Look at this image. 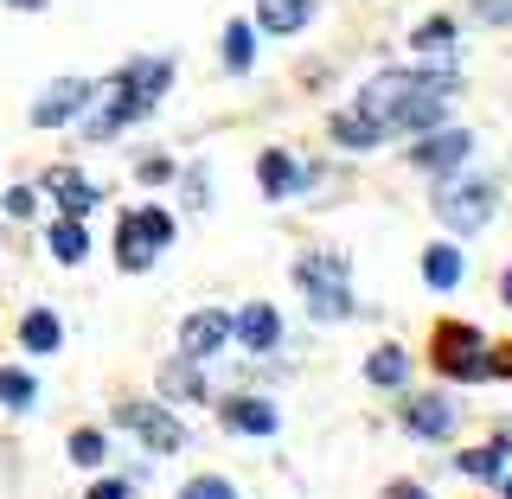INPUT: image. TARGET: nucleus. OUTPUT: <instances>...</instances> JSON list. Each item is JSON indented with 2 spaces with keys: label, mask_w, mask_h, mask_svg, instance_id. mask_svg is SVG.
I'll use <instances>...</instances> for the list:
<instances>
[{
  "label": "nucleus",
  "mask_w": 512,
  "mask_h": 499,
  "mask_svg": "<svg viewBox=\"0 0 512 499\" xmlns=\"http://www.w3.org/2000/svg\"><path fill=\"white\" fill-rule=\"evenodd\" d=\"M455 90H461V71H378L372 84L352 96V116L372 122L378 141L429 135V128H442V109Z\"/></svg>",
  "instance_id": "obj_1"
},
{
  "label": "nucleus",
  "mask_w": 512,
  "mask_h": 499,
  "mask_svg": "<svg viewBox=\"0 0 512 499\" xmlns=\"http://www.w3.org/2000/svg\"><path fill=\"white\" fill-rule=\"evenodd\" d=\"M167 84H173V64H167V58H135V64H122V71L103 84V96H96V116L84 122V135H90V141L122 135L128 122H141V116L160 103V96H167Z\"/></svg>",
  "instance_id": "obj_2"
},
{
  "label": "nucleus",
  "mask_w": 512,
  "mask_h": 499,
  "mask_svg": "<svg viewBox=\"0 0 512 499\" xmlns=\"http://www.w3.org/2000/svg\"><path fill=\"white\" fill-rule=\"evenodd\" d=\"M346 256H333V250H320V256H301L295 263V288L308 295V308L320 320H346L352 314V295H346Z\"/></svg>",
  "instance_id": "obj_3"
},
{
  "label": "nucleus",
  "mask_w": 512,
  "mask_h": 499,
  "mask_svg": "<svg viewBox=\"0 0 512 499\" xmlns=\"http://www.w3.org/2000/svg\"><path fill=\"white\" fill-rule=\"evenodd\" d=\"M167 244H173V218L160 212V205L122 212V231H116V263H122V269H148Z\"/></svg>",
  "instance_id": "obj_4"
},
{
  "label": "nucleus",
  "mask_w": 512,
  "mask_h": 499,
  "mask_svg": "<svg viewBox=\"0 0 512 499\" xmlns=\"http://www.w3.org/2000/svg\"><path fill=\"white\" fill-rule=\"evenodd\" d=\"M436 218L448 224V231H480V224L493 218V186L487 180H442L436 186Z\"/></svg>",
  "instance_id": "obj_5"
},
{
  "label": "nucleus",
  "mask_w": 512,
  "mask_h": 499,
  "mask_svg": "<svg viewBox=\"0 0 512 499\" xmlns=\"http://www.w3.org/2000/svg\"><path fill=\"white\" fill-rule=\"evenodd\" d=\"M436 372L442 378H461V384L487 378V340H480L474 327H442L436 333Z\"/></svg>",
  "instance_id": "obj_6"
},
{
  "label": "nucleus",
  "mask_w": 512,
  "mask_h": 499,
  "mask_svg": "<svg viewBox=\"0 0 512 499\" xmlns=\"http://www.w3.org/2000/svg\"><path fill=\"white\" fill-rule=\"evenodd\" d=\"M468 154H474V135H468V128H442V135L429 128V135H416V148H410V160L423 173H455Z\"/></svg>",
  "instance_id": "obj_7"
},
{
  "label": "nucleus",
  "mask_w": 512,
  "mask_h": 499,
  "mask_svg": "<svg viewBox=\"0 0 512 499\" xmlns=\"http://www.w3.org/2000/svg\"><path fill=\"white\" fill-rule=\"evenodd\" d=\"M90 96H96V90L84 84V77H58V84L45 90L39 103H32V128H64V122H77V109H84Z\"/></svg>",
  "instance_id": "obj_8"
},
{
  "label": "nucleus",
  "mask_w": 512,
  "mask_h": 499,
  "mask_svg": "<svg viewBox=\"0 0 512 499\" xmlns=\"http://www.w3.org/2000/svg\"><path fill=\"white\" fill-rule=\"evenodd\" d=\"M224 340H231V314L199 308V314H186V327H180V359H186V365H199V359H212Z\"/></svg>",
  "instance_id": "obj_9"
},
{
  "label": "nucleus",
  "mask_w": 512,
  "mask_h": 499,
  "mask_svg": "<svg viewBox=\"0 0 512 499\" xmlns=\"http://www.w3.org/2000/svg\"><path fill=\"white\" fill-rule=\"evenodd\" d=\"M122 429H135V436L148 442V448H160V455H173V448L186 442V429L173 423L160 404H128V410H122Z\"/></svg>",
  "instance_id": "obj_10"
},
{
  "label": "nucleus",
  "mask_w": 512,
  "mask_h": 499,
  "mask_svg": "<svg viewBox=\"0 0 512 499\" xmlns=\"http://www.w3.org/2000/svg\"><path fill=\"white\" fill-rule=\"evenodd\" d=\"M231 333H237V340H244L250 352H269V346L282 340V314L269 308V301H250V308L231 320Z\"/></svg>",
  "instance_id": "obj_11"
},
{
  "label": "nucleus",
  "mask_w": 512,
  "mask_h": 499,
  "mask_svg": "<svg viewBox=\"0 0 512 499\" xmlns=\"http://www.w3.org/2000/svg\"><path fill=\"white\" fill-rule=\"evenodd\" d=\"M404 429H410V436H423V442H436V436L455 429V404H448V397H410Z\"/></svg>",
  "instance_id": "obj_12"
},
{
  "label": "nucleus",
  "mask_w": 512,
  "mask_h": 499,
  "mask_svg": "<svg viewBox=\"0 0 512 499\" xmlns=\"http://www.w3.org/2000/svg\"><path fill=\"white\" fill-rule=\"evenodd\" d=\"M224 429H237V436H276V410L263 397H231L224 404Z\"/></svg>",
  "instance_id": "obj_13"
},
{
  "label": "nucleus",
  "mask_w": 512,
  "mask_h": 499,
  "mask_svg": "<svg viewBox=\"0 0 512 499\" xmlns=\"http://www.w3.org/2000/svg\"><path fill=\"white\" fill-rule=\"evenodd\" d=\"M320 0H256V26L263 32H301L314 20Z\"/></svg>",
  "instance_id": "obj_14"
},
{
  "label": "nucleus",
  "mask_w": 512,
  "mask_h": 499,
  "mask_svg": "<svg viewBox=\"0 0 512 499\" xmlns=\"http://www.w3.org/2000/svg\"><path fill=\"white\" fill-rule=\"evenodd\" d=\"M256 173H263V192H269V199H288V192H301V186L314 180V173L295 167L288 154H263V160H256Z\"/></svg>",
  "instance_id": "obj_15"
},
{
  "label": "nucleus",
  "mask_w": 512,
  "mask_h": 499,
  "mask_svg": "<svg viewBox=\"0 0 512 499\" xmlns=\"http://www.w3.org/2000/svg\"><path fill=\"white\" fill-rule=\"evenodd\" d=\"M45 192L64 205V218H84V212H96V186H84L71 167H58V173H45Z\"/></svg>",
  "instance_id": "obj_16"
},
{
  "label": "nucleus",
  "mask_w": 512,
  "mask_h": 499,
  "mask_svg": "<svg viewBox=\"0 0 512 499\" xmlns=\"http://www.w3.org/2000/svg\"><path fill=\"white\" fill-rule=\"evenodd\" d=\"M410 52L436 58V71H455V64H448V58H455V26H448V20H423L410 32Z\"/></svg>",
  "instance_id": "obj_17"
},
{
  "label": "nucleus",
  "mask_w": 512,
  "mask_h": 499,
  "mask_svg": "<svg viewBox=\"0 0 512 499\" xmlns=\"http://www.w3.org/2000/svg\"><path fill=\"white\" fill-rule=\"evenodd\" d=\"M365 378L384 384V391H397V384L410 378V352H404V346H378L372 359H365Z\"/></svg>",
  "instance_id": "obj_18"
},
{
  "label": "nucleus",
  "mask_w": 512,
  "mask_h": 499,
  "mask_svg": "<svg viewBox=\"0 0 512 499\" xmlns=\"http://www.w3.org/2000/svg\"><path fill=\"white\" fill-rule=\"evenodd\" d=\"M58 340H64V327H58V314H45V308H32V314L20 320V346H26V352H58Z\"/></svg>",
  "instance_id": "obj_19"
},
{
  "label": "nucleus",
  "mask_w": 512,
  "mask_h": 499,
  "mask_svg": "<svg viewBox=\"0 0 512 499\" xmlns=\"http://www.w3.org/2000/svg\"><path fill=\"white\" fill-rule=\"evenodd\" d=\"M461 269H468V263H461V250H455V244H436V250L423 256V282H429V288H455V282H461Z\"/></svg>",
  "instance_id": "obj_20"
},
{
  "label": "nucleus",
  "mask_w": 512,
  "mask_h": 499,
  "mask_svg": "<svg viewBox=\"0 0 512 499\" xmlns=\"http://www.w3.org/2000/svg\"><path fill=\"white\" fill-rule=\"evenodd\" d=\"M52 256H58V263H84V256H90L84 218H58V224H52Z\"/></svg>",
  "instance_id": "obj_21"
},
{
  "label": "nucleus",
  "mask_w": 512,
  "mask_h": 499,
  "mask_svg": "<svg viewBox=\"0 0 512 499\" xmlns=\"http://www.w3.org/2000/svg\"><path fill=\"white\" fill-rule=\"evenodd\" d=\"M455 468H461V474H468V480H493V474H500V468H506V436H493L487 448H468V455H461V461H455Z\"/></svg>",
  "instance_id": "obj_22"
},
{
  "label": "nucleus",
  "mask_w": 512,
  "mask_h": 499,
  "mask_svg": "<svg viewBox=\"0 0 512 499\" xmlns=\"http://www.w3.org/2000/svg\"><path fill=\"white\" fill-rule=\"evenodd\" d=\"M224 64H231V71H250V64H256V32H250V20H231V26H224Z\"/></svg>",
  "instance_id": "obj_23"
},
{
  "label": "nucleus",
  "mask_w": 512,
  "mask_h": 499,
  "mask_svg": "<svg viewBox=\"0 0 512 499\" xmlns=\"http://www.w3.org/2000/svg\"><path fill=\"white\" fill-rule=\"evenodd\" d=\"M333 141H340V148H378V128L359 122V116L346 109V116H333Z\"/></svg>",
  "instance_id": "obj_24"
},
{
  "label": "nucleus",
  "mask_w": 512,
  "mask_h": 499,
  "mask_svg": "<svg viewBox=\"0 0 512 499\" xmlns=\"http://www.w3.org/2000/svg\"><path fill=\"white\" fill-rule=\"evenodd\" d=\"M103 455H109V442L96 436V429H77V436H71V461H77V468H103Z\"/></svg>",
  "instance_id": "obj_25"
},
{
  "label": "nucleus",
  "mask_w": 512,
  "mask_h": 499,
  "mask_svg": "<svg viewBox=\"0 0 512 499\" xmlns=\"http://www.w3.org/2000/svg\"><path fill=\"white\" fill-rule=\"evenodd\" d=\"M180 499H237L231 493V480H218V474H199V480H186Z\"/></svg>",
  "instance_id": "obj_26"
},
{
  "label": "nucleus",
  "mask_w": 512,
  "mask_h": 499,
  "mask_svg": "<svg viewBox=\"0 0 512 499\" xmlns=\"http://www.w3.org/2000/svg\"><path fill=\"white\" fill-rule=\"evenodd\" d=\"M0 397H7L13 410H26L39 391H32V378H26V372H0Z\"/></svg>",
  "instance_id": "obj_27"
},
{
  "label": "nucleus",
  "mask_w": 512,
  "mask_h": 499,
  "mask_svg": "<svg viewBox=\"0 0 512 499\" xmlns=\"http://www.w3.org/2000/svg\"><path fill=\"white\" fill-rule=\"evenodd\" d=\"M135 180H141V186L173 180V160H167V154H141V160H135Z\"/></svg>",
  "instance_id": "obj_28"
},
{
  "label": "nucleus",
  "mask_w": 512,
  "mask_h": 499,
  "mask_svg": "<svg viewBox=\"0 0 512 499\" xmlns=\"http://www.w3.org/2000/svg\"><path fill=\"white\" fill-rule=\"evenodd\" d=\"M167 391H173V397H205V378L186 372V365H173V372H167Z\"/></svg>",
  "instance_id": "obj_29"
},
{
  "label": "nucleus",
  "mask_w": 512,
  "mask_h": 499,
  "mask_svg": "<svg viewBox=\"0 0 512 499\" xmlns=\"http://www.w3.org/2000/svg\"><path fill=\"white\" fill-rule=\"evenodd\" d=\"M474 20H487V26H506V20H512V0H474Z\"/></svg>",
  "instance_id": "obj_30"
},
{
  "label": "nucleus",
  "mask_w": 512,
  "mask_h": 499,
  "mask_svg": "<svg viewBox=\"0 0 512 499\" xmlns=\"http://www.w3.org/2000/svg\"><path fill=\"white\" fill-rule=\"evenodd\" d=\"M7 218H32V186H13L7 192Z\"/></svg>",
  "instance_id": "obj_31"
},
{
  "label": "nucleus",
  "mask_w": 512,
  "mask_h": 499,
  "mask_svg": "<svg viewBox=\"0 0 512 499\" xmlns=\"http://www.w3.org/2000/svg\"><path fill=\"white\" fill-rule=\"evenodd\" d=\"M487 378H512V346H500V352H487Z\"/></svg>",
  "instance_id": "obj_32"
},
{
  "label": "nucleus",
  "mask_w": 512,
  "mask_h": 499,
  "mask_svg": "<svg viewBox=\"0 0 512 499\" xmlns=\"http://www.w3.org/2000/svg\"><path fill=\"white\" fill-rule=\"evenodd\" d=\"M90 499H128V487H122V480H96Z\"/></svg>",
  "instance_id": "obj_33"
},
{
  "label": "nucleus",
  "mask_w": 512,
  "mask_h": 499,
  "mask_svg": "<svg viewBox=\"0 0 512 499\" xmlns=\"http://www.w3.org/2000/svg\"><path fill=\"white\" fill-rule=\"evenodd\" d=\"M384 499H429L423 487H410V480H397V487H384Z\"/></svg>",
  "instance_id": "obj_34"
},
{
  "label": "nucleus",
  "mask_w": 512,
  "mask_h": 499,
  "mask_svg": "<svg viewBox=\"0 0 512 499\" xmlns=\"http://www.w3.org/2000/svg\"><path fill=\"white\" fill-rule=\"evenodd\" d=\"M7 7H20V13H39V7H45V0H7Z\"/></svg>",
  "instance_id": "obj_35"
},
{
  "label": "nucleus",
  "mask_w": 512,
  "mask_h": 499,
  "mask_svg": "<svg viewBox=\"0 0 512 499\" xmlns=\"http://www.w3.org/2000/svg\"><path fill=\"white\" fill-rule=\"evenodd\" d=\"M500 295H506V301H512V269H506V282H500Z\"/></svg>",
  "instance_id": "obj_36"
},
{
  "label": "nucleus",
  "mask_w": 512,
  "mask_h": 499,
  "mask_svg": "<svg viewBox=\"0 0 512 499\" xmlns=\"http://www.w3.org/2000/svg\"><path fill=\"white\" fill-rule=\"evenodd\" d=\"M506 499H512V480H506Z\"/></svg>",
  "instance_id": "obj_37"
}]
</instances>
